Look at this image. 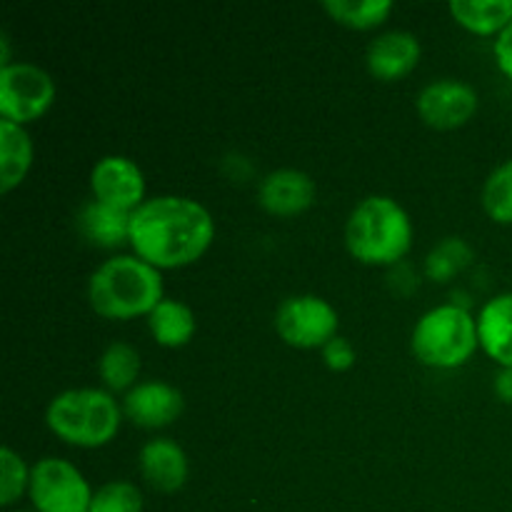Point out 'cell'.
<instances>
[{
  "instance_id": "14",
  "label": "cell",
  "mask_w": 512,
  "mask_h": 512,
  "mask_svg": "<svg viewBox=\"0 0 512 512\" xmlns=\"http://www.w3.org/2000/svg\"><path fill=\"white\" fill-rule=\"evenodd\" d=\"M420 60V40L408 30L378 35L368 48V68L375 78L395 80L410 73Z\"/></svg>"
},
{
  "instance_id": "28",
  "label": "cell",
  "mask_w": 512,
  "mask_h": 512,
  "mask_svg": "<svg viewBox=\"0 0 512 512\" xmlns=\"http://www.w3.org/2000/svg\"><path fill=\"white\" fill-rule=\"evenodd\" d=\"M495 393H498L505 403H512V368H505L503 373L495 378Z\"/></svg>"
},
{
  "instance_id": "20",
  "label": "cell",
  "mask_w": 512,
  "mask_h": 512,
  "mask_svg": "<svg viewBox=\"0 0 512 512\" xmlns=\"http://www.w3.org/2000/svg\"><path fill=\"white\" fill-rule=\"evenodd\" d=\"M100 378L110 390H125L135 383L140 373V355L133 345L113 343L100 355Z\"/></svg>"
},
{
  "instance_id": "11",
  "label": "cell",
  "mask_w": 512,
  "mask_h": 512,
  "mask_svg": "<svg viewBox=\"0 0 512 512\" xmlns=\"http://www.w3.org/2000/svg\"><path fill=\"white\" fill-rule=\"evenodd\" d=\"M123 410L140 428H163L183 413V395L173 385L148 380L128 390Z\"/></svg>"
},
{
  "instance_id": "19",
  "label": "cell",
  "mask_w": 512,
  "mask_h": 512,
  "mask_svg": "<svg viewBox=\"0 0 512 512\" xmlns=\"http://www.w3.org/2000/svg\"><path fill=\"white\" fill-rule=\"evenodd\" d=\"M130 215L133 213L110 208V205L95 200V203L85 205L80 213V228L93 243L110 248V245H118L120 240L130 238Z\"/></svg>"
},
{
  "instance_id": "15",
  "label": "cell",
  "mask_w": 512,
  "mask_h": 512,
  "mask_svg": "<svg viewBox=\"0 0 512 512\" xmlns=\"http://www.w3.org/2000/svg\"><path fill=\"white\" fill-rule=\"evenodd\" d=\"M478 338L485 353L503 368H512V293L488 300L480 310Z\"/></svg>"
},
{
  "instance_id": "17",
  "label": "cell",
  "mask_w": 512,
  "mask_h": 512,
  "mask_svg": "<svg viewBox=\"0 0 512 512\" xmlns=\"http://www.w3.org/2000/svg\"><path fill=\"white\" fill-rule=\"evenodd\" d=\"M148 325L153 338L165 348H180L195 333V315L180 300H160L148 315Z\"/></svg>"
},
{
  "instance_id": "4",
  "label": "cell",
  "mask_w": 512,
  "mask_h": 512,
  "mask_svg": "<svg viewBox=\"0 0 512 512\" xmlns=\"http://www.w3.org/2000/svg\"><path fill=\"white\" fill-rule=\"evenodd\" d=\"M50 430L78 448H100L120 428V405L105 390L78 388L55 395L45 413Z\"/></svg>"
},
{
  "instance_id": "13",
  "label": "cell",
  "mask_w": 512,
  "mask_h": 512,
  "mask_svg": "<svg viewBox=\"0 0 512 512\" xmlns=\"http://www.w3.org/2000/svg\"><path fill=\"white\" fill-rule=\"evenodd\" d=\"M140 473L160 493H175L188 480V458L175 440H148L140 450Z\"/></svg>"
},
{
  "instance_id": "2",
  "label": "cell",
  "mask_w": 512,
  "mask_h": 512,
  "mask_svg": "<svg viewBox=\"0 0 512 512\" xmlns=\"http://www.w3.org/2000/svg\"><path fill=\"white\" fill-rule=\"evenodd\" d=\"M90 305L103 318L125 320L153 313L163 300V278L158 268L140 258L118 255L110 258L90 275Z\"/></svg>"
},
{
  "instance_id": "24",
  "label": "cell",
  "mask_w": 512,
  "mask_h": 512,
  "mask_svg": "<svg viewBox=\"0 0 512 512\" xmlns=\"http://www.w3.org/2000/svg\"><path fill=\"white\" fill-rule=\"evenodd\" d=\"M470 258H473V253H470V248L463 240L448 238L440 245H435L433 253L428 255L425 268H428V275L433 280H448L453 278L458 270H463L465 265L470 263Z\"/></svg>"
},
{
  "instance_id": "7",
  "label": "cell",
  "mask_w": 512,
  "mask_h": 512,
  "mask_svg": "<svg viewBox=\"0 0 512 512\" xmlns=\"http://www.w3.org/2000/svg\"><path fill=\"white\" fill-rule=\"evenodd\" d=\"M55 85L43 68L33 63H10L0 68V113L23 125L38 120L53 105Z\"/></svg>"
},
{
  "instance_id": "25",
  "label": "cell",
  "mask_w": 512,
  "mask_h": 512,
  "mask_svg": "<svg viewBox=\"0 0 512 512\" xmlns=\"http://www.w3.org/2000/svg\"><path fill=\"white\" fill-rule=\"evenodd\" d=\"M25 485H30V473L23 458L10 448L0 450V503L13 505L23 495Z\"/></svg>"
},
{
  "instance_id": "21",
  "label": "cell",
  "mask_w": 512,
  "mask_h": 512,
  "mask_svg": "<svg viewBox=\"0 0 512 512\" xmlns=\"http://www.w3.org/2000/svg\"><path fill=\"white\" fill-rule=\"evenodd\" d=\"M323 8L338 23L365 30L383 23L393 10V3L390 0H325Z\"/></svg>"
},
{
  "instance_id": "6",
  "label": "cell",
  "mask_w": 512,
  "mask_h": 512,
  "mask_svg": "<svg viewBox=\"0 0 512 512\" xmlns=\"http://www.w3.org/2000/svg\"><path fill=\"white\" fill-rule=\"evenodd\" d=\"M28 490L38 512H90L88 480L68 460H38L30 468Z\"/></svg>"
},
{
  "instance_id": "22",
  "label": "cell",
  "mask_w": 512,
  "mask_h": 512,
  "mask_svg": "<svg viewBox=\"0 0 512 512\" xmlns=\"http://www.w3.org/2000/svg\"><path fill=\"white\" fill-rule=\"evenodd\" d=\"M485 213L498 223H512V160L498 165L485 180L483 188Z\"/></svg>"
},
{
  "instance_id": "1",
  "label": "cell",
  "mask_w": 512,
  "mask_h": 512,
  "mask_svg": "<svg viewBox=\"0 0 512 512\" xmlns=\"http://www.w3.org/2000/svg\"><path fill=\"white\" fill-rule=\"evenodd\" d=\"M215 235L213 218L200 203L178 195L145 200L130 215V243L153 268H178L198 260Z\"/></svg>"
},
{
  "instance_id": "5",
  "label": "cell",
  "mask_w": 512,
  "mask_h": 512,
  "mask_svg": "<svg viewBox=\"0 0 512 512\" xmlns=\"http://www.w3.org/2000/svg\"><path fill=\"white\" fill-rule=\"evenodd\" d=\"M478 320L460 305H438L418 320L413 353L433 368H458L478 348Z\"/></svg>"
},
{
  "instance_id": "9",
  "label": "cell",
  "mask_w": 512,
  "mask_h": 512,
  "mask_svg": "<svg viewBox=\"0 0 512 512\" xmlns=\"http://www.w3.org/2000/svg\"><path fill=\"white\" fill-rule=\"evenodd\" d=\"M90 185H93L95 200L110 208L133 213L145 203V180L138 165L123 155H108L98 160L90 173Z\"/></svg>"
},
{
  "instance_id": "10",
  "label": "cell",
  "mask_w": 512,
  "mask_h": 512,
  "mask_svg": "<svg viewBox=\"0 0 512 512\" xmlns=\"http://www.w3.org/2000/svg\"><path fill=\"white\" fill-rule=\"evenodd\" d=\"M478 110V95L468 83L445 78L425 85L418 95V113L428 125L440 130L468 123Z\"/></svg>"
},
{
  "instance_id": "3",
  "label": "cell",
  "mask_w": 512,
  "mask_h": 512,
  "mask_svg": "<svg viewBox=\"0 0 512 512\" xmlns=\"http://www.w3.org/2000/svg\"><path fill=\"white\" fill-rule=\"evenodd\" d=\"M413 225L408 213L385 195L360 200L345 225V245L350 255L370 265L395 263L410 250Z\"/></svg>"
},
{
  "instance_id": "26",
  "label": "cell",
  "mask_w": 512,
  "mask_h": 512,
  "mask_svg": "<svg viewBox=\"0 0 512 512\" xmlns=\"http://www.w3.org/2000/svg\"><path fill=\"white\" fill-rule=\"evenodd\" d=\"M323 358L330 370H348L350 365L355 363V350L348 340L335 335V338L323 348Z\"/></svg>"
},
{
  "instance_id": "18",
  "label": "cell",
  "mask_w": 512,
  "mask_h": 512,
  "mask_svg": "<svg viewBox=\"0 0 512 512\" xmlns=\"http://www.w3.org/2000/svg\"><path fill=\"white\" fill-rule=\"evenodd\" d=\"M450 13L473 33H503L512 20V0H453Z\"/></svg>"
},
{
  "instance_id": "16",
  "label": "cell",
  "mask_w": 512,
  "mask_h": 512,
  "mask_svg": "<svg viewBox=\"0 0 512 512\" xmlns=\"http://www.w3.org/2000/svg\"><path fill=\"white\" fill-rule=\"evenodd\" d=\"M33 163V143L23 125L0 120V190L10 193L28 173Z\"/></svg>"
},
{
  "instance_id": "23",
  "label": "cell",
  "mask_w": 512,
  "mask_h": 512,
  "mask_svg": "<svg viewBox=\"0 0 512 512\" xmlns=\"http://www.w3.org/2000/svg\"><path fill=\"white\" fill-rule=\"evenodd\" d=\"M90 512H143V495L133 483L113 480L95 490Z\"/></svg>"
},
{
  "instance_id": "12",
  "label": "cell",
  "mask_w": 512,
  "mask_h": 512,
  "mask_svg": "<svg viewBox=\"0 0 512 512\" xmlns=\"http://www.w3.org/2000/svg\"><path fill=\"white\" fill-rule=\"evenodd\" d=\"M313 200L315 183L303 170H273L260 185V205L273 215H298L308 210Z\"/></svg>"
},
{
  "instance_id": "8",
  "label": "cell",
  "mask_w": 512,
  "mask_h": 512,
  "mask_svg": "<svg viewBox=\"0 0 512 512\" xmlns=\"http://www.w3.org/2000/svg\"><path fill=\"white\" fill-rule=\"evenodd\" d=\"M275 328L295 348H325L338 333V313L318 295H293L280 303Z\"/></svg>"
},
{
  "instance_id": "27",
  "label": "cell",
  "mask_w": 512,
  "mask_h": 512,
  "mask_svg": "<svg viewBox=\"0 0 512 512\" xmlns=\"http://www.w3.org/2000/svg\"><path fill=\"white\" fill-rule=\"evenodd\" d=\"M495 58H498L500 70L512 80V20L508 28L500 33V38L495 40Z\"/></svg>"
}]
</instances>
